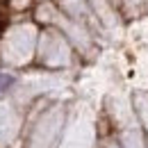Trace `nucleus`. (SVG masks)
<instances>
[{"label":"nucleus","mask_w":148,"mask_h":148,"mask_svg":"<svg viewBox=\"0 0 148 148\" xmlns=\"http://www.w3.org/2000/svg\"><path fill=\"white\" fill-rule=\"evenodd\" d=\"M2 32H5V16L0 14V37H2Z\"/></svg>","instance_id":"f03ea898"},{"label":"nucleus","mask_w":148,"mask_h":148,"mask_svg":"<svg viewBox=\"0 0 148 148\" xmlns=\"http://www.w3.org/2000/svg\"><path fill=\"white\" fill-rule=\"evenodd\" d=\"M14 84V77L12 75H7V73H0V93L5 91V89H9Z\"/></svg>","instance_id":"f257e3e1"}]
</instances>
